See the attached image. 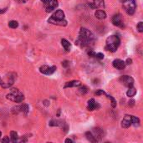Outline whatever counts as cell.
I'll return each mask as SVG.
<instances>
[{"instance_id":"cell-1","label":"cell","mask_w":143,"mask_h":143,"mask_svg":"<svg viewBox=\"0 0 143 143\" xmlns=\"http://www.w3.org/2000/svg\"><path fill=\"white\" fill-rule=\"evenodd\" d=\"M94 39V35L90 30L87 28H81L79 33V38L75 41L76 45L81 47H85L89 45V44Z\"/></svg>"},{"instance_id":"cell-2","label":"cell","mask_w":143,"mask_h":143,"mask_svg":"<svg viewBox=\"0 0 143 143\" xmlns=\"http://www.w3.org/2000/svg\"><path fill=\"white\" fill-rule=\"evenodd\" d=\"M120 38L116 35H111L106 39V45L105 49L110 52H115L120 45Z\"/></svg>"},{"instance_id":"cell-3","label":"cell","mask_w":143,"mask_h":143,"mask_svg":"<svg viewBox=\"0 0 143 143\" xmlns=\"http://www.w3.org/2000/svg\"><path fill=\"white\" fill-rule=\"evenodd\" d=\"M7 99L16 103H20L24 100V96L18 89H13L11 93L7 95Z\"/></svg>"},{"instance_id":"cell-4","label":"cell","mask_w":143,"mask_h":143,"mask_svg":"<svg viewBox=\"0 0 143 143\" xmlns=\"http://www.w3.org/2000/svg\"><path fill=\"white\" fill-rule=\"evenodd\" d=\"M123 3V7L126 12L129 15H132L135 13V0H121Z\"/></svg>"},{"instance_id":"cell-5","label":"cell","mask_w":143,"mask_h":143,"mask_svg":"<svg viewBox=\"0 0 143 143\" xmlns=\"http://www.w3.org/2000/svg\"><path fill=\"white\" fill-rule=\"evenodd\" d=\"M16 79V75L14 73H9L6 75V80H2V85L1 86L3 88H9L13 85Z\"/></svg>"},{"instance_id":"cell-6","label":"cell","mask_w":143,"mask_h":143,"mask_svg":"<svg viewBox=\"0 0 143 143\" xmlns=\"http://www.w3.org/2000/svg\"><path fill=\"white\" fill-rule=\"evenodd\" d=\"M120 81L124 85L127 87H131L134 85V80L132 77L128 75H123L120 78Z\"/></svg>"},{"instance_id":"cell-7","label":"cell","mask_w":143,"mask_h":143,"mask_svg":"<svg viewBox=\"0 0 143 143\" xmlns=\"http://www.w3.org/2000/svg\"><path fill=\"white\" fill-rule=\"evenodd\" d=\"M56 70V67L55 66H48V65H43L39 68V71L44 75H52L53 73Z\"/></svg>"},{"instance_id":"cell-8","label":"cell","mask_w":143,"mask_h":143,"mask_svg":"<svg viewBox=\"0 0 143 143\" xmlns=\"http://www.w3.org/2000/svg\"><path fill=\"white\" fill-rule=\"evenodd\" d=\"M28 111V105H18L13 107L12 110V112L14 114H17V113L19 112H24L25 114H27Z\"/></svg>"},{"instance_id":"cell-9","label":"cell","mask_w":143,"mask_h":143,"mask_svg":"<svg viewBox=\"0 0 143 143\" xmlns=\"http://www.w3.org/2000/svg\"><path fill=\"white\" fill-rule=\"evenodd\" d=\"M112 23L116 26H118V27H122V18H121V15L119 13L117 14H115L114 16L112 18Z\"/></svg>"},{"instance_id":"cell-10","label":"cell","mask_w":143,"mask_h":143,"mask_svg":"<svg viewBox=\"0 0 143 143\" xmlns=\"http://www.w3.org/2000/svg\"><path fill=\"white\" fill-rule=\"evenodd\" d=\"M59 5L58 3V1L57 0H51L50 3H49L47 4V7H46V12L47 13H50L52 12L53 10L55 9Z\"/></svg>"},{"instance_id":"cell-11","label":"cell","mask_w":143,"mask_h":143,"mask_svg":"<svg viewBox=\"0 0 143 143\" xmlns=\"http://www.w3.org/2000/svg\"><path fill=\"white\" fill-rule=\"evenodd\" d=\"M113 66H114L116 69H123L125 67H126V63H125V61L121 60H115L113 61Z\"/></svg>"},{"instance_id":"cell-12","label":"cell","mask_w":143,"mask_h":143,"mask_svg":"<svg viewBox=\"0 0 143 143\" xmlns=\"http://www.w3.org/2000/svg\"><path fill=\"white\" fill-rule=\"evenodd\" d=\"M131 125V116L126 115L121 120V126L123 128H128Z\"/></svg>"},{"instance_id":"cell-13","label":"cell","mask_w":143,"mask_h":143,"mask_svg":"<svg viewBox=\"0 0 143 143\" xmlns=\"http://www.w3.org/2000/svg\"><path fill=\"white\" fill-rule=\"evenodd\" d=\"M48 22L52 24H56V25H60V26H66L67 25V22L62 19V20H58V19H53L52 17L50 18V19L48 20Z\"/></svg>"},{"instance_id":"cell-14","label":"cell","mask_w":143,"mask_h":143,"mask_svg":"<svg viewBox=\"0 0 143 143\" xmlns=\"http://www.w3.org/2000/svg\"><path fill=\"white\" fill-rule=\"evenodd\" d=\"M52 18L54 19L62 20V19H65V13L62 10H57L53 13Z\"/></svg>"},{"instance_id":"cell-15","label":"cell","mask_w":143,"mask_h":143,"mask_svg":"<svg viewBox=\"0 0 143 143\" xmlns=\"http://www.w3.org/2000/svg\"><path fill=\"white\" fill-rule=\"evenodd\" d=\"M87 107H88V110H89V111H94V110L97 109L99 107V105L96 102H95L94 99H90V100H89V101H88Z\"/></svg>"},{"instance_id":"cell-16","label":"cell","mask_w":143,"mask_h":143,"mask_svg":"<svg viewBox=\"0 0 143 143\" xmlns=\"http://www.w3.org/2000/svg\"><path fill=\"white\" fill-rule=\"evenodd\" d=\"M81 85V83L79 80H71V81L66 82L65 85V88H69V87H78Z\"/></svg>"},{"instance_id":"cell-17","label":"cell","mask_w":143,"mask_h":143,"mask_svg":"<svg viewBox=\"0 0 143 143\" xmlns=\"http://www.w3.org/2000/svg\"><path fill=\"white\" fill-rule=\"evenodd\" d=\"M91 7H92L93 9L104 7V0H93Z\"/></svg>"},{"instance_id":"cell-18","label":"cell","mask_w":143,"mask_h":143,"mask_svg":"<svg viewBox=\"0 0 143 143\" xmlns=\"http://www.w3.org/2000/svg\"><path fill=\"white\" fill-rule=\"evenodd\" d=\"M95 16L99 19H105L106 18V13L103 10H97L95 13Z\"/></svg>"},{"instance_id":"cell-19","label":"cell","mask_w":143,"mask_h":143,"mask_svg":"<svg viewBox=\"0 0 143 143\" xmlns=\"http://www.w3.org/2000/svg\"><path fill=\"white\" fill-rule=\"evenodd\" d=\"M85 135H86V138L88 141H90V142H96L97 140L95 139V137H94V135L92 132H90V131H87L85 133Z\"/></svg>"},{"instance_id":"cell-20","label":"cell","mask_w":143,"mask_h":143,"mask_svg":"<svg viewBox=\"0 0 143 143\" xmlns=\"http://www.w3.org/2000/svg\"><path fill=\"white\" fill-rule=\"evenodd\" d=\"M135 94H137V90H135L133 86L129 87V90H128L127 92H126L127 96L128 97H133Z\"/></svg>"},{"instance_id":"cell-21","label":"cell","mask_w":143,"mask_h":143,"mask_svg":"<svg viewBox=\"0 0 143 143\" xmlns=\"http://www.w3.org/2000/svg\"><path fill=\"white\" fill-rule=\"evenodd\" d=\"M61 45L65 48V50H69V48H70V43H69L68 40H66L65 39H61Z\"/></svg>"},{"instance_id":"cell-22","label":"cell","mask_w":143,"mask_h":143,"mask_svg":"<svg viewBox=\"0 0 143 143\" xmlns=\"http://www.w3.org/2000/svg\"><path fill=\"white\" fill-rule=\"evenodd\" d=\"M18 133L16 132V131H11L10 132V139L11 141H12L13 142H16L18 141Z\"/></svg>"},{"instance_id":"cell-23","label":"cell","mask_w":143,"mask_h":143,"mask_svg":"<svg viewBox=\"0 0 143 143\" xmlns=\"http://www.w3.org/2000/svg\"><path fill=\"white\" fill-rule=\"evenodd\" d=\"M131 124H133L135 126H138L140 125V120L138 117L131 116Z\"/></svg>"},{"instance_id":"cell-24","label":"cell","mask_w":143,"mask_h":143,"mask_svg":"<svg viewBox=\"0 0 143 143\" xmlns=\"http://www.w3.org/2000/svg\"><path fill=\"white\" fill-rule=\"evenodd\" d=\"M19 26V23L15 20H11L9 22V27L11 28H16Z\"/></svg>"},{"instance_id":"cell-25","label":"cell","mask_w":143,"mask_h":143,"mask_svg":"<svg viewBox=\"0 0 143 143\" xmlns=\"http://www.w3.org/2000/svg\"><path fill=\"white\" fill-rule=\"evenodd\" d=\"M107 97L111 101V106L112 107H116V101L112 96H111V95H107Z\"/></svg>"},{"instance_id":"cell-26","label":"cell","mask_w":143,"mask_h":143,"mask_svg":"<svg viewBox=\"0 0 143 143\" xmlns=\"http://www.w3.org/2000/svg\"><path fill=\"white\" fill-rule=\"evenodd\" d=\"M137 29H138V31L141 33L143 32V23L142 22H139L138 24H137Z\"/></svg>"},{"instance_id":"cell-27","label":"cell","mask_w":143,"mask_h":143,"mask_svg":"<svg viewBox=\"0 0 143 143\" xmlns=\"http://www.w3.org/2000/svg\"><path fill=\"white\" fill-rule=\"evenodd\" d=\"M79 90H80V92L81 94H85L87 92V88L85 86H81L79 89Z\"/></svg>"},{"instance_id":"cell-28","label":"cell","mask_w":143,"mask_h":143,"mask_svg":"<svg viewBox=\"0 0 143 143\" xmlns=\"http://www.w3.org/2000/svg\"><path fill=\"white\" fill-rule=\"evenodd\" d=\"M95 57H96L97 59H99V60H102V59H104V54H101V53H98V54H95Z\"/></svg>"},{"instance_id":"cell-29","label":"cell","mask_w":143,"mask_h":143,"mask_svg":"<svg viewBox=\"0 0 143 143\" xmlns=\"http://www.w3.org/2000/svg\"><path fill=\"white\" fill-rule=\"evenodd\" d=\"M105 93L102 90H98L97 91H95V95H105Z\"/></svg>"},{"instance_id":"cell-30","label":"cell","mask_w":143,"mask_h":143,"mask_svg":"<svg viewBox=\"0 0 143 143\" xmlns=\"http://www.w3.org/2000/svg\"><path fill=\"white\" fill-rule=\"evenodd\" d=\"M9 141H10L9 138L8 137H5L2 140V142H9Z\"/></svg>"},{"instance_id":"cell-31","label":"cell","mask_w":143,"mask_h":143,"mask_svg":"<svg viewBox=\"0 0 143 143\" xmlns=\"http://www.w3.org/2000/svg\"><path fill=\"white\" fill-rule=\"evenodd\" d=\"M125 63H126V65H131L132 63V60H131V59H127L126 62H125Z\"/></svg>"},{"instance_id":"cell-32","label":"cell","mask_w":143,"mask_h":143,"mask_svg":"<svg viewBox=\"0 0 143 143\" xmlns=\"http://www.w3.org/2000/svg\"><path fill=\"white\" fill-rule=\"evenodd\" d=\"M51 0H41V2H43L45 4H48L49 3H50Z\"/></svg>"},{"instance_id":"cell-33","label":"cell","mask_w":143,"mask_h":143,"mask_svg":"<svg viewBox=\"0 0 143 143\" xmlns=\"http://www.w3.org/2000/svg\"><path fill=\"white\" fill-rule=\"evenodd\" d=\"M65 142H66V143H72L73 142V141L71 140V139H69V138H68V139H66V140H65Z\"/></svg>"},{"instance_id":"cell-34","label":"cell","mask_w":143,"mask_h":143,"mask_svg":"<svg viewBox=\"0 0 143 143\" xmlns=\"http://www.w3.org/2000/svg\"><path fill=\"white\" fill-rule=\"evenodd\" d=\"M4 12H6V9H0V14L3 13Z\"/></svg>"},{"instance_id":"cell-35","label":"cell","mask_w":143,"mask_h":143,"mask_svg":"<svg viewBox=\"0 0 143 143\" xmlns=\"http://www.w3.org/2000/svg\"><path fill=\"white\" fill-rule=\"evenodd\" d=\"M17 1H18V2H19V3H24L26 2L27 0H17Z\"/></svg>"},{"instance_id":"cell-36","label":"cell","mask_w":143,"mask_h":143,"mask_svg":"<svg viewBox=\"0 0 143 143\" xmlns=\"http://www.w3.org/2000/svg\"><path fill=\"white\" fill-rule=\"evenodd\" d=\"M2 85V79L0 78V85Z\"/></svg>"},{"instance_id":"cell-37","label":"cell","mask_w":143,"mask_h":143,"mask_svg":"<svg viewBox=\"0 0 143 143\" xmlns=\"http://www.w3.org/2000/svg\"><path fill=\"white\" fill-rule=\"evenodd\" d=\"M0 137H1V132H0Z\"/></svg>"}]
</instances>
